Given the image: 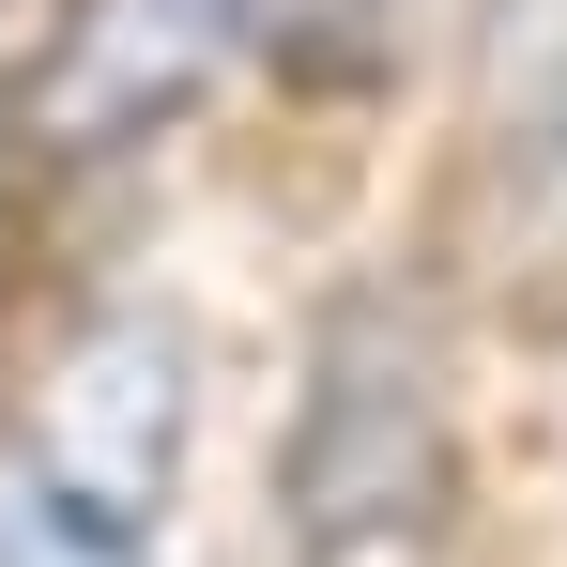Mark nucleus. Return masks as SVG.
I'll use <instances>...</instances> for the list:
<instances>
[{"label":"nucleus","mask_w":567,"mask_h":567,"mask_svg":"<svg viewBox=\"0 0 567 567\" xmlns=\"http://www.w3.org/2000/svg\"><path fill=\"white\" fill-rule=\"evenodd\" d=\"M185 491V338L169 322H78L0 445V567H169Z\"/></svg>","instance_id":"nucleus-1"},{"label":"nucleus","mask_w":567,"mask_h":567,"mask_svg":"<svg viewBox=\"0 0 567 567\" xmlns=\"http://www.w3.org/2000/svg\"><path fill=\"white\" fill-rule=\"evenodd\" d=\"M445 475H461V430H445V353L414 338L399 291H353L307 353V414H291V553L307 567H399L430 553L445 522Z\"/></svg>","instance_id":"nucleus-2"},{"label":"nucleus","mask_w":567,"mask_h":567,"mask_svg":"<svg viewBox=\"0 0 567 567\" xmlns=\"http://www.w3.org/2000/svg\"><path fill=\"white\" fill-rule=\"evenodd\" d=\"M246 16L261 0H62V31L31 62V138L62 169H107V154L169 138L215 93V62L246 47Z\"/></svg>","instance_id":"nucleus-3"}]
</instances>
